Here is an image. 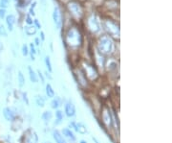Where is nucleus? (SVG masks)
Returning a JSON list of instances; mask_svg holds the SVG:
<instances>
[{"label": "nucleus", "mask_w": 172, "mask_h": 143, "mask_svg": "<svg viewBox=\"0 0 172 143\" xmlns=\"http://www.w3.org/2000/svg\"><path fill=\"white\" fill-rule=\"evenodd\" d=\"M27 23L29 24V25H31V24H33V20H32V18L30 17V15H28L27 17Z\"/></svg>", "instance_id": "nucleus-27"}, {"label": "nucleus", "mask_w": 172, "mask_h": 143, "mask_svg": "<svg viewBox=\"0 0 172 143\" xmlns=\"http://www.w3.org/2000/svg\"><path fill=\"white\" fill-rule=\"evenodd\" d=\"M53 137H54L56 143H67L66 140L64 139L63 135H62L58 130H55L54 132H53Z\"/></svg>", "instance_id": "nucleus-5"}, {"label": "nucleus", "mask_w": 172, "mask_h": 143, "mask_svg": "<svg viewBox=\"0 0 172 143\" xmlns=\"http://www.w3.org/2000/svg\"><path fill=\"white\" fill-rule=\"evenodd\" d=\"M64 111H65V113H66V115L68 117L75 116V114H76V108H75V105L72 103L71 101H68L65 103Z\"/></svg>", "instance_id": "nucleus-1"}, {"label": "nucleus", "mask_w": 172, "mask_h": 143, "mask_svg": "<svg viewBox=\"0 0 172 143\" xmlns=\"http://www.w3.org/2000/svg\"><path fill=\"white\" fill-rule=\"evenodd\" d=\"M36 53V49H34V45L33 44V43H31V58H32V60L34 61V54Z\"/></svg>", "instance_id": "nucleus-20"}, {"label": "nucleus", "mask_w": 172, "mask_h": 143, "mask_svg": "<svg viewBox=\"0 0 172 143\" xmlns=\"http://www.w3.org/2000/svg\"><path fill=\"white\" fill-rule=\"evenodd\" d=\"M92 139H93V141L95 142V143H99L98 140H97V138H96V137H92Z\"/></svg>", "instance_id": "nucleus-31"}, {"label": "nucleus", "mask_w": 172, "mask_h": 143, "mask_svg": "<svg viewBox=\"0 0 172 143\" xmlns=\"http://www.w3.org/2000/svg\"><path fill=\"white\" fill-rule=\"evenodd\" d=\"M3 49V45H2V43L0 42V52H1V50Z\"/></svg>", "instance_id": "nucleus-33"}, {"label": "nucleus", "mask_w": 172, "mask_h": 143, "mask_svg": "<svg viewBox=\"0 0 172 143\" xmlns=\"http://www.w3.org/2000/svg\"><path fill=\"white\" fill-rule=\"evenodd\" d=\"M36 105L38 106V107H44L45 105V99L43 98V96H40V95H37L36 97Z\"/></svg>", "instance_id": "nucleus-11"}, {"label": "nucleus", "mask_w": 172, "mask_h": 143, "mask_svg": "<svg viewBox=\"0 0 172 143\" xmlns=\"http://www.w3.org/2000/svg\"><path fill=\"white\" fill-rule=\"evenodd\" d=\"M79 143H87V142H86L85 140H80V142H79Z\"/></svg>", "instance_id": "nucleus-34"}, {"label": "nucleus", "mask_w": 172, "mask_h": 143, "mask_svg": "<svg viewBox=\"0 0 172 143\" xmlns=\"http://www.w3.org/2000/svg\"><path fill=\"white\" fill-rule=\"evenodd\" d=\"M51 105H52V108H59V106L61 105V99L59 98V97H56L55 99H53Z\"/></svg>", "instance_id": "nucleus-13"}, {"label": "nucleus", "mask_w": 172, "mask_h": 143, "mask_svg": "<svg viewBox=\"0 0 172 143\" xmlns=\"http://www.w3.org/2000/svg\"><path fill=\"white\" fill-rule=\"evenodd\" d=\"M36 2H34V4H32V6H31V8H30V14L33 15H36L34 14V8L36 7Z\"/></svg>", "instance_id": "nucleus-22"}, {"label": "nucleus", "mask_w": 172, "mask_h": 143, "mask_svg": "<svg viewBox=\"0 0 172 143\" xmlns=\"http://www.w3.org/2000/svg\"><path fill=\"white\" fill-rule=\"evenodd\" d=\"M77 132L80 133H85L87 132L85 125H83L82 123H77Z\"/></svg>", "instance_id": "nucleus-15"}, {"label": "nucleus", "mask_w": 172, "mask_h": 143, "mask_svg": "<svg viewBox=\"0 0 172 143\" xmlns=\"http://www.w3.org/2000/svg\"><path fill=\"white\" fill-rule=\"evenodd\" d=\"M63 113H62L61 111H58L57 113H56V119H57V121H56V125H58L59 123L61 122L62 120H63Z\"/></svg>", "instance_id": "nucleus-10"}, {"label": "nucleus", "mask_w": 172, "mask_h": 143, "mask_svg": "<svg viewBox=\"0 0 172 143\" xmlns=\"http://www.w3.org/2000/svg\"><path fill=\"white\" fill-rule=\"evenodd\" d=\"M29 75H30V80L32 81L33 83H37V81H38L37 76H36V72L32 69V67L31 66H29Z\"/></svg>", "instance_id": "nucleus-9"}, {"label": "nucleus", "mask_w": 172, "mask_h": 143, "mask_svg": "<svg viewBox=\"0 0 172 143\" xmlns=\"http://www.w3.org/2000/svg\"><path fill=\"white\" fill-rule=\"evenodd\" d=\"M36 32V27H26V33L28 35H34Z\"/></svg>", "instance_id": "nucleus-16"}, {"label": "nucleus", "mask_w": 172, "mask_h": 143, "mask_svg": "<svg viewBox=\"0 0 172 143\" xmlns=\"http://www.w3.org/2000/svg\"><path fill=\"white\" fill-rule=\"evenodd\" d=\"M37 73H38V77H39V79L40 80H41V83L42 84H44V77H43V75H42V73L41 72H40V70H38V71H37Z\"/></svg>", "instance_id": "nucleus-24"}, {"label": "nucleus", "mask_w": 172, "mask_h": 143, "mask_svg": "<svg viewBox=\"0 0 172 143\" xmlns=\"http://www.w3.org/2000/svg\"><path fill=\"white\" fill-rule=\"evenodd\" d=\"M46 94L49 98H54L55 97V91L53 89L52 86L50 84H47L46 85Z\"/></svg>", "instance_id": "nucleus-8"}, {"label": "nucleus", "mask_w": 172, "mask_h": 143, "mask_svg": "<svg viewBox=\"0 0 172 143\" xmlns=\"http://www.w3.org/2000/svg\"><path fill=\"white\" fill-rule=\"evenodd\" d=\"M101 50L103 53H110L112 51V42L109 39H103L101 41Z\"/></svg>", "instance_id": "nucleus-2"}, {"label": "nucleus", "mask_w": 172, "mask_h": 143, "mask_svg": "<svg viewBox=\"0 0 172 143\" xmlns=\"http://www.w3.org/2000/svg\"><path fill=\"white\" fill-rule=\"evenodd\" d=\"M52 113L51 111H44V113H42V119L45 121V122L47 123V122H49L50 120L52 119Z\"/></svg>", "instance_id": "nucleus-12"}, {"label": "nucleus", "mask_w": 172, "mask_h": 143, "mask_svg": "<svg viewBox=\"0 0 172 143\" xmlns=\"http://www.w3.org/2000/svg\"><path fill=\"white\" fill-rule=\"evenodd\" d=\"M41 39H42V40H44V39H45V37H44V33H43V32H41Z\"/></svg>", "instance_id": "nucleus-30"}, {"label": "nucleus", "mask_w": 172, "mask_h": 143, "mask_svg": "<svg viewBox=\"0 0 172 143\" xmlns=\"http://www.w3.org/2000/svg\"><path fill=\"white\" fill-rule=\"evenodd\" d=\"M0 36H3V37H7L8 36L7 31H6L5 27L3 25H0Z\"/></svg>", "instance_id": "nucleus-19"}, {"label": "nucleus", "mask_w": 172, "mask_h": 143, "mask_svg": "<svg viewBox=\"0 0 172 143\" xmlns=\"http://www.w3.org/2000/svg\"><path fill=\"white\" fill-rule=\"evenodd\" d=\"M26 143H36V142L34 141L33 137H31V136H29V137L26 138Z\"/></svg>", "instance_id": "nucleus-26"}, {"label": "nucleus", "mask_w": 172, "mask_h": 143, "mask_svg": "<svg viewBox=\"0 0 172 143\" xmlns=\"http://www.w3.org/2000/svg\"><path fill=\"white\" fill-rule=\"evenodd\" d=\"M34 23H36V25L37 28H40V24H39V22H38V20L36 19V20H34Z\"/></svg>", "instance_id": "nucleus-28"}, {"label": "nucleus", "mask_w": 172, "mask_h": 143, "mask_svg": "<svg viewBox=\"0 0 172 143\" xmlns=\"http://www.w3.org/2000/svg\"><path fill=\"white\" fill-rule=\"evenodd\" d=\"M62 135H63L64 136H66L67 138H69L72 141L76 140V135H75L74 133L72 132L70 129H68V128H65V129L62 130Z\"/></svg>", "instance_id": "nucleus-6"}, {"label": "nucleus", "mask_w": 172, "mask_h": 143, "mask_svg": "<svg viewBox=\"0 0 172 143\" xmlns=\"http://www.w3.org/2000/svg\"><path fill=\"white\" fill-rule=\"evenodd\" d=\"M34 42H36V45H39V39H36V40H34Z\"/></svg>", "instance_id": "nucleus-29"}, {"label": "nucleus", "mask_w": 172, "mask_h": 143, "mask_svg": "<svg viewBox=\"0 0 172 143\" xmlns=\"http://www.w3.org/2000/svg\"><path fill=\"white\" fill-rule=\"evenodd\" d=\"M18 86H19V88H22V86L25 85V78L23 76V74L21 71L18 72Z\"/></svg>", "instance_id": "nucleus-14"}, {"label": "nucleus", "mask_w": 172, "mask_h": 143, "mask_svg": "<svg viewBox=\"0 0 172 143\" xmlns=\"http://www.w3.org/2000/svg\"><path fill=\"white\" fill-rule=\"evenodd\" d=\"M28 53H29V51H28V47H27V45H23L22 46V54L23 56H27L28 55Z\"/></svg>", "instance_id": "nucleus-21"}, {"label": "nucleus", "mask_w": 172, "mask_h": 143, "mask_svg": "<svg viewBox=\"0 0 172 143\" xmlns=\"http://www.w3.org/2000/svg\"><path fill=\"white\" fill-rule=\"evenodd\" d=\"M9 0H0V9H6L8 7Z\"/></svg>", "instance_id": "nucleus-18"}, {"label": "nucleus", "mask_w": 172, "mask_h": 143, "mask_svg": "<svg viewBox=\"0 0 172 143\" xmlns=\"http://www.w3.org/2000/svg\"><path fill=\"white\" fill-rule=\"evenodd\" d=\"M22 96H23V100L26 102V104H29V100H28V97H27V93H22Z\"/></svg>", "instance_id": "nucleus-25"}, {"label": "nucleus", "mask_w": 172, "mask_h": 143, "mask_svg": "<svg viewBox=\"0 0 172 143\" xmlns=\"http://www.w3.org/2000/svg\"><path fill=\"white\" fill-rule=\"evenodd\" d=\"M45 64H46V66L47 68H48V70L50 71V72H52V64H51V61H50V58L47 56V57L45 58Z\"/></svg>", "instance_id": "nucleus-17"}, {"label": "nucleus", "mask_w": 172, "mask_h": 143, "mask_svg": "<svg viewBox=\"0 0 172 143\" xmlns=\"http://www.w3.org/2000/svg\"><path fill=\"white\" fill-rule=\"evenodd\" d=\"M45 74H46V77H48L49 79H52V77H51V75H49L48 74V72H45Z\"/></svg>", "instance_id": "nucleus-32"}, {"label": "nucleus", "mask_w": 172, "mask_h": 143, "mask_svg": "<svg viewBox=\"0 0 172 143\" xmlns=\"http://www.w3.org/2000/svg\"><path fill=\"white\" fill-rule=\"evenodd\" d=\"M3 114H4V117L7 121H14L15 119V116H16V113L11 108H5L3 111Z\"/></svg>", "instance_id": "nucleus-3"}, {"label": "nucleus", "mask_w": 172, "mask_h": 143, "mask_svg": "<svg viewBox=\"0 0 172 143\" xmlns=\"http://www.w3.org/2000/svg\"><path fill=\"white\" fill-rule=\"evenodd\" d=\"M6 22H7L8 29L10 30V31H12V29H14V23L15 22L14 15H8V17H6Z\"/></svg>", "instance_id": "nucleus-7"}, {"label": "nucleus", "mask_w": 172, "mask_h": 143, "mask_svg": "<svg viewBox=\"0 0 172 143\" xmlns=\"http://www.w3.org/2000/svg\"><path fill=\"white\" fill-rule=\"evenodd\" d=\"M5 14H6V10L5 9H0V18H4L5 17Z\"/></svg>", "instance_id": "nucleus-23"}, {"label": "nucleus", "mask_w": 172, "mask_h": 143, "mask_svg": "<svg viewBox=\"0 0 172 143\" xmlns=\"http://www.w3.org/2000/svg\"><path fill=\"white\" fill-rule=\"evenodd\" d=\"M53 17H54L55 24L58 28L59 26H60V24H61V17H60V13H59L58 7H56L54 9V15H53Z\"/></svg>", "instance_id": "nucleus-4"}, {"label": "nucleus", "mask_w": 172, "mask_h": 143, "mask_svg": "<svg viewBox=\"0 0 172 143\" xmlns=\"http://www.w3.org/2000/svg\"><path fill=\"white\" fill-rule=\"evenodd\" d=\"M44 143H51V142H50V141H45Z\"/></svg>", "instance_id": "nucleus-35"}]
</instances>
